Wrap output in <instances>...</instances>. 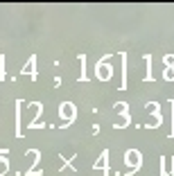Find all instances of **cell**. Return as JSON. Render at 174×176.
<instances>
[{
	"mask_svg": "<svg viewBox=\"0 0 174 176\" xmlns=\"http://www.w3.org/2000/svg\"><path fill=\"white\" fill-rule=\"evenodd\" d=\"M61 115H63V117H72V120H75V106H72V104H61Z\"/></svg>",
	"mask_w": 174,
	"mask_h": 176,
	"instance_id": "obj_1",
	"label": "cell"
},
{
	"mask_svg": "<svg viewBox=\"0 0 174 176\" xmlns=\"http://www.w3.org/2000/svg\"><path fill=\"white\" fill-rule=\"evenodd\" d=\"M165 79H174V70L170 68V70H167V75H165Z\"/></svg>",
	"mask_w": 174,
	"mask_h": 176,
	"instance_id": "obj_2",
	"label": "cell"
}]
</instances>
